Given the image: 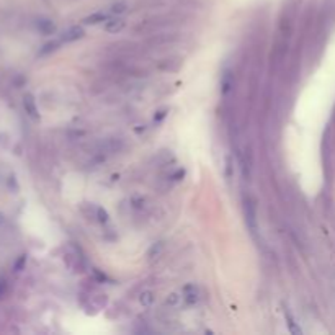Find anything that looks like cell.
<instances>
[{
    "instance_id": "6da1fadb",
    "label": "cell",
    "mask_w": 335,
    "mask_h": 335,
    "mask_svg": "<svg viewBox=\"0 0 335 335\" xmlns=\"http://www.w3.org/2000/svg\"><path fill=\"white\" fill-rule=\"evenodd\" d=\"M244 213H245V223L252 234L257 232V206L252 198H247L244 201Z\"/></svg>"
},
{
    "instance_id": "7a4b0ae2",
    "label": "cell",
    "mask_w": 335,
    "mask_h": 335,
    "mask_svg": "<svg viewBox=\"0 0 335 335\" xmlns=\"http://www.w3.org/2000/svg\"><path fill=\"white\" fill-rule=\"evenodd\" d=\"M82 36H84V30L80 28V26H74V28L67 31L61 39L62 43H72V41H77V39H80Z\"/></svg>"
},
{
    "instance_id": "3957f363",
    "label": "cell",
    "mask_w": 335,
    "mask_h": 335,
    "mask_svg": "<svg viewBox=\"0 0 335 335\" xmlns=\"http://www.w3.org/2000/svg\"><path fill=\"white\" fill-rule=\"evenodd\" d=\"M111 17V13H106V12H97V13H93V15H90V17H87L85 20H84V23L85 25H97V23H102V22H106Z\"/></svg>"
},
{
    "instance_id": "277c9868",
    "label": "cell",
    "mask_w": 335,
    "mask_h": 335,
    "mask_svg": "<svg viewBox=\"0 0 335 335\" xmlns=\"http://www.w3.org/2000/svg\"><path fill=\"white\" fill-rule=\"evenodd\" d=\"M23 106H25L26 113H28L31 118H38V108H36V103H35V100H33L31 95H26L23 98Z\"/></svg>"
},
{
    "instance_id": "5b68a950",
    "label": "cell",
    "mask_w": 335,
    "mask_h": 335,
    "mask_svg": "<svg viewBox=\"0 0 335 335\" xmlns=\"http://www.w3.org/2000/svg\"><path fill=\"white\" fill-rule=\"evenodd\" d=\"M123 28H124V22L119 18H113L106 23V31L108 33H119Z\"/></svg>"
},
{
    "instance_id": "8992f818",
    "label": "cell",
    "mask_w": 335,
    "mask_h": 335,
    "mask_svg": "<svg viewBox=\"0 0 335 335\" xmlns=\"http://www.w3.org/2000/svg\"><path fill=\"white\" fill-rule=\"evenodd\" d=\"M154 293L152 291H144L143 294H141V298H139V303L143 304L144 307H151L152 304H154Z\"/></svg>"
},
{
    "instance_id": "52a82bcc",
    "label": "cell",
    "mask_w": 335,
    "mask_h": 335,
    "mask_svg": "<svg viewBox=\"0 0 335 335\" xmlns=\"http://www.w3.org/2000/svg\"><path fill=\"white\" fill-rule=\"evenodd\" d=\"M38 30L48 35V33L54 31V26H52V23L49 22V20H39V22H38Z\"/></svg>"
},
{
    "instance_id": "ba28073f",
    "label": "cell",
    "mask_w": 335,
    "mask_h": 335,
    "mask_svg": "<svg viewBox=\"0 0 335 335\" xmlns=\"http://www.w3.org/2000/svg\"><path fill=\"white\" fill-rule=\"evenodd\" d=\"M178 301H180V296L173 293V294H170V296L165 299V304L167 306H175V304H178Z\"/></svg>"
},
{
    "instance_id": "9c48e42d",
    "label": "cell",
    "mask_w": 335,
    "mask_h": 335,
    "mask_svg": "<svg viewBox=\"0 0 335 335\" xmlns=\"http://www.w3.org/2000/svg\"><path fill=\"white\" fill-rule=\"evenodd\" d=\"M5 291H7V281L4 278H0V299L4 298Z\"/></svg>"
},
{
    "instance_id": "30bf717a",
    "label": "cell",
    "mask_w": 335,
    "mask_h": 335,
    "mask_svg": "<svg viewBox=\"0 0 335 335\" xmlns=\"http://www.w3.org/2000/svg\"><path fill=\"white\" fill-rule=\"evenodd\" d=\"M5 224V218L2 216V214H0V226H4Z\"/></svg>"
}]
</instances>
